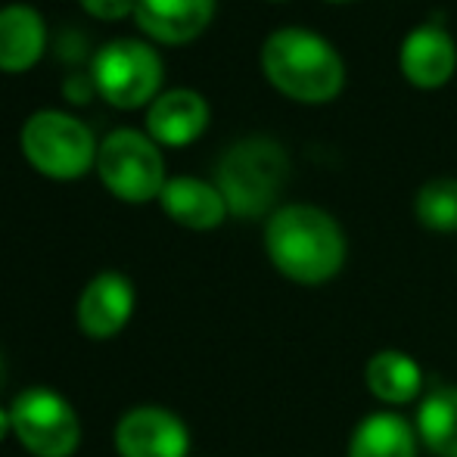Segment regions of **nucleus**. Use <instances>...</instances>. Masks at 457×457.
<instances>
[{
  "label": "nucleus",
  "mask_w": 457,
  "mask_h": 457,
  "mask_svg": "<svg viewBox=\"0 0 457 457\" xmlns=\"http://www.w3.org/2000/svg\"><path fill=\"white\" fill-rule=\"evenodd\" d=\"M265 253L287 280L320 287L343 271L349 243L327 209L312 203H287L268 215Z\"/></svg>",
  "instance_id": "1"
},
{
  "label": "nucleus",
  "mask_w": 457,
  "mask_h": 457,
  "mask_svg": "<svg viewBox=\"0 0 457 457\" xmlns=\"http://www.w3.org/2000/svg\"><path fill=\"white\" fill-rule=\"evenodd\" d=\"M12 433V420H10V408H0V442Z\"/></svg>",
  "instance_id": "21"
},
{
  "label": "nucleus",
  "mask_w": 457,
  "mask_h": 457,
  "mask_svg": "<svg viewBox=\"0 0 457 457\" xmlns=\"http://www.w3.org/2000/svg\"><path fill=\"white\" fill-rule=\"evenodd\" d=\"M209 119L212 109L203 94L193 87H169L146 109V134L159 146L181 150V146H190L193 140L203 137Z\"/></svg>",
  "instance_id": "11"
},
{
  "label": "nucleus",
  "mask_w": 457,
  "mask_h": 457,
  "mask_svg": "<svg viewBox=\"0 0 457 457\" xmlns=\"http://www.w3.org/2000/svg\"><path fill=\"white\" fill-rule=\"evenodd\" d=\"M271 4H283V0H271Z\"/></svg>",
  "instance_id": "24"
},
{
  "label": "nucleus",
  "mask_w": 457,
  "mask_h": 457,
  "mask_svg": "<svg viewBox=\"0 0 457 457\" xmlns=\"http://www.w3.org/2000/svg\"><path fill=\"white\" fill-rule=\"evenodd\" d=\"M87 94H94V81L91 75H72V79L66 81V96H72V100L85 103Z\"/></svg>",
  "instance_id": "20"
},
{
  "label": "nucleus",
  "mask_w": 457,
  "mask_h": 457,
  "mask_svg": "<svg viewBox=\"0 0 457 457\" xmlns=\"http://www.w3.org/2000/svg\"><path fill=\"white\" fill-rule=\"evenodd\" d=\"M324 4H352V0H324Z\"/></svg>",
  "instance_id": "22"
},
{
  "label": "nucleus",
  "mask_w": 457,
  "mask_h": 457,
  "mask_svg": "<svg viewBox=\"0 0 457 457\" xmlns=\"http://www.w3.org/2000/svg\"><path fill=\"white\" fill-rule=\"evenodd\" d=\"M367 389L377 402L383 404H408L420 395L423 389V373L417 361L404 352L386 349L367 361L364 370Z\"/></svg>",
  "instance_id": "15"
},
{
  "label": "nucleus",
  "mask_w": 457,
  "mask_h": 457,
  "mask_svg": "<svg viewBox=\"0 0 457 457\" xmlns=\"http://www.w3.org/2000/svg\"><path fill=\"white\" fill-rule=\"evenodd\" d=\"M289 178V156L274 137H243L218 162L215 184L234 218H262L277 212V196Z\"/></svg>",
  "instance_id": "3"
},
{
  "label": "nucleus",
  "mask_w": 457,
  "mask_h": 457,
  "mask_svg": "<svg viewBox=\"0 0 457 457\" xmlns=\"http://www.w3.org/2000/svg\"><path fill=\"white\" fill-rule=\"evenodd\" d=\"M159 205L171 221L187 230H215L230 215L218 184L190 175L169 178L159 193Z\"/></svg>",
  "instance_id": "13"
},
{
  "label": "nucleus",
  "mask_w": 457,
  "mask_h": 457,
  "mask_svg": "<svg viewBox=\"0 0 457 457\" xmlns=\"http://www.w3.org/2000/svg\"><path fill=\"white\" fill-rule=\"evenodd\" d=\"M47 47L44 16L29 4H10L0 10V72H29Z\"/></svg>",
  "instance_id": "14"
},
{
  "label": "nucleus",
  "mask_w": 457,
  "mask_h": 457,
  "mask_svg": "<svg viewBox=\"0 0 457 457\" xmlns=\"http://www.w3.org/2000/svg\"><path fill=\"white\" fill-rule=\"evenodd\" d=\"M0 383H4V358H0Z\"/></svg>",
  "instance_id": "23"
},
{
  "label": "nucleus",
  "mask_w": 457,
  "mask_h": 457,
  "mask_svg": "<svg viewBox=\"0 0 457 457\" xmlns=\"http://www.w3.org/2000/svg\"><path fill=\"white\" fill-rule=\"evenodd\" d=\"M417 436L436 457H457V386H439L423 398Z\"/></svg>",
  "instance_id": "17"
},
{
  "label": "nucleus",
  "mask_w": 457,
  "mask_h": 457,
  "mask_svg": "<svg viewBox=\"0 0 457 457\" xmlns=\"http://www.w3.org/2000/svg\"><path fill=\"white\" fill-rule=\"evenodd\" d=\"M137 305L134 283L121 271H100L85 283L79 295V330L87 339H115L128 327Z\"/></svg>",
  "instance_id": "10"
},
{
  "label": "nucleus",
  "mask_w": 457,
  "mask_h": 457,
  "mask_svg": "<svg viewBox=\"0 0 457 457\" xmlns=\"http://www.w3.org/2000/svg\"><path fill=\"white\" fill-rule=\"evenodd\" d=\"M115 452L119 457H190L187 423L169 408L137 404L115 423Z\"/></svg>",
  "instance_id": "8"
},
{
  "label": "nucleus",
  "mask_w": 457,
  "mask_h": 457,
  "mask_svg": "<svg viewBox=\"0 0 457 457\" xmlns=\"http://www.w3.org/2000/svg\"><path fill=\"white\" fill-rule=\"evenodd\" d=\"M414 215L433 234H457V178H433L417 190Z\"/></svg>",
  "instance_id": "18"
},
{
  "label": "nucleus",
  "mask_w": 457,
  "mask_h": 457,
  "mask_svg": "<svg viewBox=\"0 0 457 457\" xmlns=\"http://www.w3.org/2000/svg\"><path fill=\"white\" fill-rule=\"evenodd\" d=\"M218 0H137L134 22L159 44H190L212 25Z\"/></svg>",
  "instance_id": "12"
},
{
  "label": "nucleus",
  "mask_w": 457,
  "mask_h": 457,
  "mask_svg": "<svg viewBox=\"0 0 457 457\" xmlns=\"http://www.w3.org/2000/svg\"><path fill=\"white\" fill-rule=\"evenodd\" d=\"M262 72L277 94L305 106L333 103L345 87V60L330 37L302 25L274 29L262 44Z\"/></svg>",
  "instance_id": "2"
},
{
  "label": "nucleus",
  "mask_w": 457,
  "mask_h": 457,
  "mask_svg": "<svg viewBox=\"0 0 457 457\" xmlns=\"http://www.w3.org/2000/svg\"><path fill=\"white\" fill-rule=\"evenodd\" d=\"M12 436L31 457H72L81 445V420L72 402L47 386H29L10 404Z\"/></svg>",
  "instance_id": "7"
},
{
  "label": "nucleus",
  "mask_w": 457,
  "mask_h": 457,
  "mask_svg": "<svg viewBox=\"0 0 457 457\" xmlns=\"http://www.w3.org/2000/svg\"><path fill=\"white\" fill-rule=\"evenodd\" d=\"M134 6L137 0H81V10L103 22H119V19L134 16Z\"/></svg>",
  "instance_id": "19"
},
{
  "label": "nucleus",
  "mask_w": 457,
  "mask_h": 457,
  "mask_svg": "<svg viewBox=\"0 0 457 457\" xmlns=\"http://www.w3.org/2000/svg\"><path fill=\"white\" fill-rule=\"evenodd\" d=\"M96 175H100L103 187L121 203H150L159 199L165 181V156L162 146L144 131L134 128H119L109 131L100 140L96 150Z\"/></svg>",
  "instance_id": "5"
},
{
  "label": "nucleus",
  "mask_w": 457,
  "mask_h": 457,
  "mask_svg": "<svg viewBox=\"0 0 457 457\" xmlns=\"http://www.w3.org/2000/svg\"><path fill=\"white\" fill-rule=\"evenodd\" d=\"M22 156L37 175L50 181H79L96 165L94 131L62 109H37L25 119L19 134Z\"/></svg>",
  "instance_id": "4"
},
{
  "label": "nucleus",
  "mask_w": 457,
  "mask_h": 457,
  "mask_svg": "<svg viewBox=\"0 0 457 457\" xmlns=\"http://www.w3.org/2000/svg\"><path fill=\"white\" fill-rule=\"evenodd\" d=\"M94 91L119 109H140L162 94V56L140 37H112L94 54Z\"/></svg>",
  "instance_id": "6"
},
{
  "label": "nucleus",
  "mask_w": 457,
  "mask_h": 457,
  "mask_svg": "<svg viewBox=\"0 0 457 457\" xmlns=\"http://www.w3.org/2000/svg\"><path fill=\"white\" fill-rule=\"evenodd\" d=\"M398 72L417 91H439L457 72V41L442 22H420L402 37Z\"/></svg>",
  "instance_id": "9"
},
{
  "label": "nucleus",
  "mask_w": 457,
  "mask_h": 457,
  "mask_svg": "<svg viewBox=\"0 0 457 457\" xmlns=\"http://www.w3.org/2000/svg\"><path fill=\"white\" fill-rule=\"evenodd\" d=\"M349 457H417V433L398 414H370L352 433Z\"/></svg>",
  "instance_id": "16"
}]
</instances>
